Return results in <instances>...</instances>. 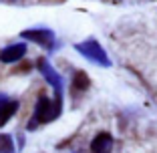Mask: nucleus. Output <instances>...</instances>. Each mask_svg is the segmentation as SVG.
<instances>
[{"label":"nucleus","mask_w":157,"mask_h":153,"mask_svg":"<svg viewBox=\"0 0 157 153\" xmlns=\"http://www.w3.org/2000/svg\"><path fill=\"white\" fill-rule=\"evenodd\" d=\"M59 111H60L59 105H52L51 99L40 97V99H38V103H36V109H34V121L28 123V129L36 127L38 123H46V121L55 119V117L59 115Z\"/></svg>","instance_id":"obj_1"},{"label":"nucleus","mask_w":157,"mask_h":153,"mask_svg":"<svg viewBox=\"0 0 157 153\" xmlns=\"http://www.w3.org/2000/svg\"><path fill=\"white\" fill-rule=\"evenodd\" d=\"M77 51H81L87 59L97 60L99 65H109V59H107L105 51H103V48L99 47V42H95V40H85V42H81V44H77Z\"/></svg>","instance_id":"obj_2"},{"label":"nucleus","mask_w":157,"mask_h":153,"mask_svg":"<svg viewBox=\"0 0 157 153\" xmlns=\"http://www.w3.org/2000/svg\"><path fill=\"white\" fill-rule=\"evenodd\" d=\"M22 36L28 38V40H33V42H36V44H40V47H44V48H52L55 47V34H52L51 30H44V28L24 30Z\"/></svg>","instance_id":"obj_3"},{"label":"nucleus","mask_w":157,"mask_h":153,"mask_svg":"<svg viewBox=\"0 0 157 153\" xmlns=\"http://www.w3.org/2000/svg\"><path fill=\"white\" fill-rule=\"evenodd\" d=\"M16 109H18V101H12V99L0 95V127L6 125V121L16 113Z\"/></svg>","instance_id":"obj_4"},{"label":"nucleus","mask_w":157,"mask_h":153,"mask_svg":"<svg viewBox=\"0 0 157 153\" xmlns=\"http://www.w3.org/2000/svg\"><path fill=\"white\" fill-rule=\"evenodd\" d=\"M24 52H26V44H22V42L20 44H10L0 52V60L2 63H16L24 56Z\"/></svg>","instance_id":"obj_5"},{"label":"nucleus","mask_w":157,"mask_h":153,"mask_svg":"<svg viewBox=\"0 0 157 153\" xmlns=\"http://www.w3.org/2000/svg\"><path fill=\"white\" fill-rule=\"evenodd\" d=\"M91 149H93V153H111V149H113V137L109 133L97 135V137L93 139V143H91Z\"/></svg>","instance_id":"obj_6"},{"label":"nucleus","mask_w":157,"mask_h":153,"mask_svg":"<svg viewBox=\"0 0 157 153\" xmlns=\"http://www.w3.org/2000/svg\"><path fill=\"white\" fill-rule=\"evenodd\" d=\"M38 69H40V73L48 79V83L56 89V95H59V99H60V77L52 71V67L48 65L46 60H38Z\"/></svg>","instance_id":"obj_7"},{"label":"nucleus","mask_w":157,"mask_h":153,"mask_svg":"<svg viewBox=\"0 0 157 153\" xmlns=\"http://www.w3.org/2000/svg\"><path fill=\"white\" fill-rule=\"evenodd\" d=\"M73 87L77 89V91H85V89L89 87V77L85 73H77L73 79Z\"/></svg>","instance_id":"obj_8"},{"label":"nucleus","mask_w":157,"mask_h":153,"mask_svg":"<svg viewBox=\"0 0 157 153\" xmlns=\"http://www.w3.org/2000/svg\"><path fill=\"white\" fill-rule=\"evenodd\" d=\"M14 145H12V139L8 135H0V153H14Z\"/></svg>","instance_id":"obj_9"}]
</instances>
